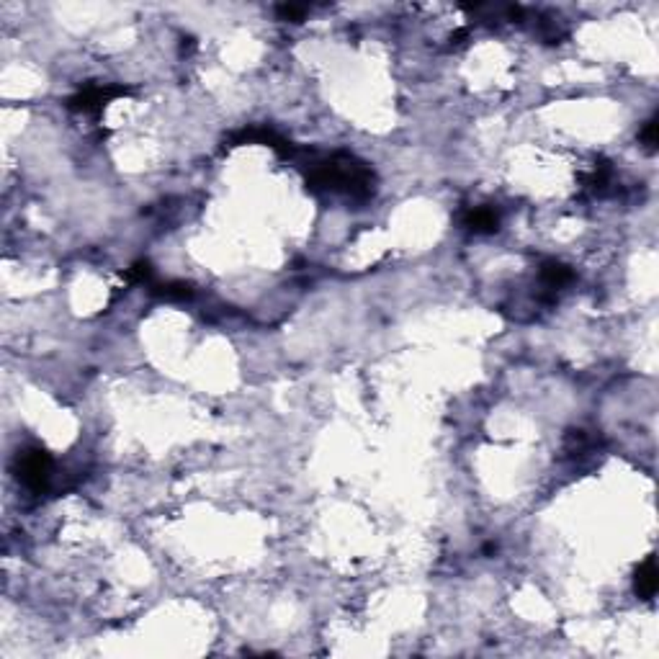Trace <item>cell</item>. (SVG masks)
<instances>
[{
  "label": "cell",
  "mask_w": 659,
  "mask_h": 659,
  "mask_svg": "<svg viewBox=\"0 0 659 659\" xmlns=\"http://www.w3.org/2000/svg\"><path fill=\"white\" fill-rule=\"evenodd\" d=\"M657 564H654V559H647V562L638 567V574H636V593L641 597H651L654 593H657Z\"/></svg>",
  "instance_id": "1"
},
{
  "label": "cell",
  "mask_w": 659,
  "mask_h": 659,
  "mask_svg": "<svg viewBox=\"0 0 659 659\" xmlns=\"http://www.w3.org/2000/svg\"><path fill=\"white\" fill-rule=\"evenodd\" d=\"M467 227H471L474 232H492V229H497V216L489 209H474L467 216Z\"/></svg>",
  "instance_id": "2"
},
{
  "label": "cell",
  "mask_w": 659,
  "mask_h": 659,
  "mask_svg": "<svg viewBox=\"0 0 659 659\" xmlns=\"http://www.w3.org/2000/svg\"><path fill=\"white\" fill-rule=\"evenodd\" d=\"M641 139L647 142L649 149H654V145H657V121H649L644 132H641Z\"/></svg>",
  "instance_id": "3"
}]
</instances>
